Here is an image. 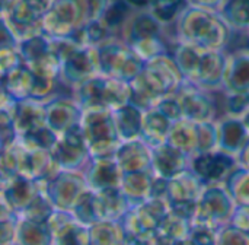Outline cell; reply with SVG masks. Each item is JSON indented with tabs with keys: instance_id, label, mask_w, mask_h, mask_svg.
<instances>
[{
	"instance_id": "6da1fadb",
	"label": "cell",
	"mask_w": 249,
	"mask_h": 245,
	"mask_svg": "<svg viewBox=\"0 0 249 245\" xmlns=\"http://www.w3.org/2000/svg\"><path fill=\"white\" fill-rule=\"evenodd\" d=\"M175 35L177 42L203 51H228L233 32L220 13L204 9L196 1H187L175 22Z\"/></svg>"
},
{
	"instance_id": "7a4b0ae2",
	"label": "cell",
	"mask_w": 249,
	"mask_h": 245,
	"mask_svg": "<svg viewBox=\"0 0 249 245\" xmlns=\"http://www.w3.org/2000/svg\"><path fill=\"white\" fill-rule=\"evenodd\" d=\"M235 210V203L229 197L223 186H209L204 188L197 202L196 213L191 224L219 231L229 225L231 216Z\"/></svg>"
},
{
	"instance_id": "3957f363",
	"label": "cell",
	"mask_w": 249,
	"mask_h": 245,
	"mask_svg": "<svg viewBox=\"0 0 249 245\" xmlns=\"http://www.w3.org/2000/svg\"><path fill=\"white\" fill-rule=\"evenodd\" d=\"M207 186L193 172L187 171L168 181L165 200L169 210L187 221H193L197 202Z\"/></svg>"
},
{
	"instance_id": "277c9868",
	"label": "cell",
	"mask_w": 249,
	"mask_h": 245,
	"mask_svg": "<svg viewBox=\"0 0 249 245\" xmlns=\"http://www.w3.org/2000/svg\"><path fill=\"white\" fill-rule=\"evenodd\" d=\"M174 95L179 104L182 120L194 124L216 121L217 101L214 94L206 92L190 82H184Z\"/></svg>"
},
{
	"instance_id": "5b68a950",
	"label": "cell",
	"mask_w": 249,
	"mask_h": 245,
	"mask_svg": "<svg viewBox=\"0 0 249 245\" xmlns=\"http://www.w3.org/2000/svg\"><path fill=\"white\" fill-rule=\"evenodd\" d=\"M238 168L236 158L225 155L219 151L196 155L193 158L191 171L209 187L223 186L226 178Z\"/></svg>"
},
{
	"instance_id": "8992f818",
	"label": "cell",
	"mask_w": 249,
	"mask_h": 245,
	"mask_svg": "<svg viewBox=\"0 0 249 245\" xmlns=\"http://www.w3.org/2000/svg\"><path fill=\"white\" fill-rule=\"evenodd\" d=\"M229 53L222 51H203L194 83L206 92L217 94L223 89V77L228 64Z\"/></svg>"
},
{
	"instance_id": "52a82bcc",
	"label": "cell",
	"mask_w": 249,
	"mask_h": 245,
	"mask_svg": "<svg viewBox=\"0 0 249 245\" xmlns=\"http://www.w3.org/2000/svg\"><path fill=\"white\" fill-rule=\"evenodd\" d=\"M152 151V167L150 172L155 178L169 181L182 172L191 171L193 158L171 148L169 145H162Z\"/></svg>"
},
{
	"instance_id": "ba28073f",
	"label": "cell",
	"mask_w": 249,
	"mask_h": 245,
	"mask_svg": "<svg viewBox=\"0 0 249 245\" xmlns=\"http://www.w3.org/2000/svg\"><path fill=\"white\" fill-rule=\"evenodd\" d=\"M222 94L226 96L249 95V50L247 48L229 53Z\"/></svg>"
},
{
	"instance_id": "9c48e42d",
	"label": "cell",
	"mask_w": 249,
	"mask_h": 245,
	"mask_svg": "<svg viewBox=\"0 0 249 245\" xmlns=\"http://www.w3.org/2000/svg\"><path fill=\"white\" fill-rule=\"evenodd\" d=\"M217 124V151L236 158L249 139V130L242 118L223 115L216 120Z\"/></svg>"
},
{
	"instance_id": "30bf717a",
	"label": "cell",
	"mask_w": 249,
	"mask_h": 245,
	"mask_svg": "<svg viewBox=\"0 0 249 245\" xmlns=\"http://www.w3.org/2000/svg\"><path fill=\"white\" fill-rule=\"evenodd\" d=\"M172 121H169L158 108H152L144 111L143 123H142V137L146 142L149 149L159 148L166 143V137Z\"/></svg>"
},
{
	"instance_id": "8fae6325",
	"label": "cell",
	"mask_w": 249,
	"mask_h": 245,
	"mask_svg": "<svg viewBox=\"0 0 249 245\" xmlns=\"http://www.w3.org/2000/svg\"><path fill=\"white\" fill-rule=\"evenodd\" d=\"M166 145L194 158L197 155V124L187 120L172 123L166 137Z\"/></svg>"
},
{
	"instance_id": "7c38bea8",
	"label": "cell",
	"mask_w": 249,
	"mask_h": 245,
	"mask_svg": "<svg viewBox=\"0 0 249 245\" xmlns=\"http://www.w3.org/2000/svg\"><path fill=\"white\" fill-rule=\"evenodd\" d=\"M220 16L232 32L249 34V0H223Z\"/></svg>"
},
{
	"instance_id": "4fadbf2b",
	"label": "cell",
	"mask_w": 249,
	"mask_h": 245,
	"mask_svg": "<svg viewBox=\"0 0 249 245\" xmlns=\"http://www.w3.org/2000/svg\"><path fill=\"white\" fill-rule=\"evenodd\" d=\"M201 54H203V50H198L196 47L181 44V42L175 44L174 51H172L171 56H172L177 67L179 69V72H181L185 82L194 83Z\"/></svg>"
},
{
	"instance_id": "5bb4252c",
	"label": "cell",
	"mask_w": 249,
	"mask_h": 245,
	"mask_svg": "<svg viewBox=\"0 0 249 245\" xmlns=\"http://www.w3.org/2000/svg\"><path fill=\"white\" fill-rule=\"evenodd\" d=\"M235 206H249V171L238 167L223 183Z\"/></svg>"
},
{
	"instance_id": "9a60e30c",
	"label": "cell",
	"mask_w": 249,
	"mask_h": 245,
	"mask_svg": "<svg viewBox=\"0 0 249 245\" xmlns=\"http://www.w3.org/2000/svg\"><path fill=\"white\" fill-rule=\"evenodd\" d=\"M143 115L142 111L133 105H125L120 111V130L125 137H137L142 134Z\"/></svg>"
},
{
	"instance_id": "2e32d148",
	"label": "cell",
	"mask_w": 249,
	"mask_h": 245,
	"mask_svg": "<svg viewBox=\"0 0 249 245\" xmlns=\"http://www.w3.org/2000/svg\"><path fill=\"white\" fill-rule=\"evenodd\" d=\"M217 124L216 121L197 124V155L217 151Z\"/></svg>"
},
{
	"instance_id": "e0dca14e",
	"label": "cell",
	"mask_w": 249,
	"mask_h": 245,
	"mask_svg": "<svg viewBox=\"0 0 249 245\" xmlns=\"http://www.w3.org/2000/svg\"><path fill=\"white\" fill-rule=\"evenodd\" d=\"M153 16L162 23H169V22H177L178 16L187 6V1H158L153 3Z\"/></svg>"
},
{
	"instance_id": "ac0fdd59",
	"label": "cell",
	"mask_w": 249,
	"mask_h": 245,
	"mask_svg": "<svg viewBox=\"0 0 249 245\" xmlns=\"http://www.w3.org/2000/svg\"><path fill=\"white\" fill-rule=\"evenodd\" d=\"M216 245H249V234L226 225L217 231Z\"/></svg>"
},
{
	"instance_id": "d6986e66",
	"label": "cell",
	"mask_w": 249,
	"mask_h": 245,
	"mask_svg": "<svg viewBox=\"0 0 249 245\" xmlns=\"http://www.w3.org/2000/svg\"><path fill=\"white\" fill-rule=\"evenodd\" d=\"M229 225L249 234V206H235Z\"/></svg>"
},
{
	"instance_id": "ffe728a7",
	"label": "cell",
	"mask_w": 249,
	"mask_h": 245,
	"mask_svg": "<svg viewBox=\"0 0 249 245\" xmlns=\"http://www.w3.org/2000/svg\"><path fill=\"white\" fill-rule=\"evenodd\" d=\"M236 162H238V167L249 171V139L245 143V146L242 148V151L239 152V155L236 156Z\"/></svg>"
},
{
	"instance_id": "44dd1931",
	"label": "cell",
	"mask_w": 249,
	"mask_h": 245,
	"mask_svg": "<svg viewBox=\"0 0 249 245\" xmlns=\"http://www.w3.org/2000/svg\"><path fill=\"white\" fill-rule=\"evenodd\" d=\"M242 121H244V124L247 126V129L249 130V113L248 114H245V115L242 117Z\"/></svg>"
},
{
	"instance_id": "7402d4cb",
	"label": "cell",
	"mask_w": 249,
	"mask_h": 245,
	"mask_svg": "<svg viewBox=\"0 0 249 245\" xmlns=\"http://www.w3.org/2000/svg\"><path fill=\"white\" fill-rule=\"evenodd\" d=\"M245 35H247V44H245V47H244V48L249 50V34H245Z\"/></svg>"
}]
</instances>
